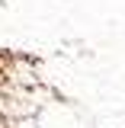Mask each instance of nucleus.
Here are the masks:
<instances>
[{"mask_svg": "<svg viewBox=\"0 0 125 128\" xmlns=\"http://www.w3.org/2000/svg\"><path fill=\"white\" fill-rule=\"evenodd\" d=\"M0 128H7V122H3V115H0Z\"/></svg>", "mask_w": 125, "mask_h": 128, "instance_id": "f257e3e1", "label": "nucleus"}]
</instances>
